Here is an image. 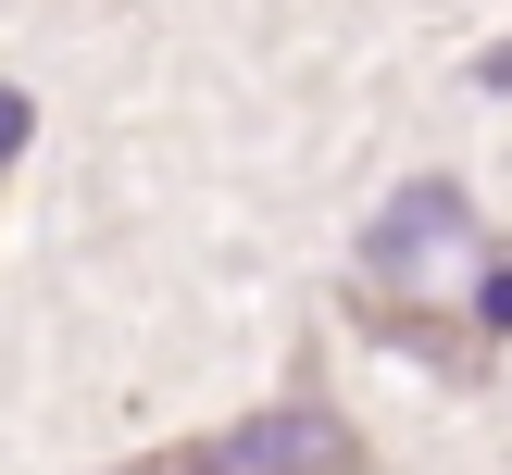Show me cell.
Segmentation results:
<instances>
[{"instance_id":"obj_1","label":"cell","mask_w":512,"mask_h":475,"mask_svg":"<svg viewBox=\"0 0 512 475\" xmlns=\"http://www.w3.org/2000/svg\"><path fill=\"white\" fill-rule=\"evenodd\" d=\"M125 475H375V450H363V425H350L338 400L288 388V400H263V413L213 425V438H175V450H150V463H125Z\"/></svg>"},{"instance_id":"obj_2","label":"cell","mask_w":512,"mask_h":475,"mask_svg":"<svg viewBox=\"0 0 512 475\" xmlns=\"http://www.w3.org/2000/svg\"><path fill=\"white\" fill-rule=\"evenodd\" d=\"M450 238H475V200H463V175H413V188H400L388 213L363 225V288H413V275L438 263Z\"/></svg>"},{"instance_id":"obj_3","label":"cell","mask_w":512,"mask_h":475,"mask_svg":"<svg viewBox=\"0 0 512 475\" xmlns=\"http://www.w3.org/2000/svg\"><path fill=\"white\" fill-rule=\"evenodd\" d=\"M475 338H512V263L475 275Z\"/></svg>"},{"instance_id":"obj_4","label":"cell","mask_w":512,"mask_h":475,"mask_svg":"<svg viewBox=\"0 0 512 475\" xmlns=\"http://www.w3.org/2000/svg\"><path fill=\"white\" fill-rule=\"evenodd\" d=\"M25 138H38V113H25V88H0V175L25 163Z\"/></svg>"},{"instance_id":"obj_5","label":"cell","mask_w":512,"mask_h":475,"mask_svg":"<svg viewBox=\"0 0 512 475\" xmlns=\"http://www.w3.org/2000/svg\"><path fill=\"white\" fill-rule=\"evenodd\" d=\"M475 88H512V50H500V63H475Z\"/></svg>"}]
</instances>
